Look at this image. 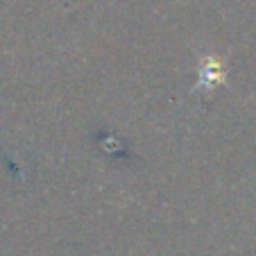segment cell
Returning a JSON list of instances; mask_svg holds the SVG:
<instances>
[{"mask_svg": "<svg viewBox=\"0 0 256 256\" xmlns=\"http://www.w3.org/2000/svg\"><path fill=\"white\" fill-rule=\"evenodd\" d=\"M224 75H227V68L220 59L216 57H204L200 62V82L198 86L204 88H211L216 84H222L224 82Z\"/></svg>", "mask_w": 256, "mask_h": 256, "instance_id": "1", "label": "cell"}]
</instances>
